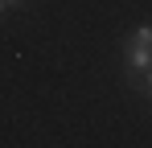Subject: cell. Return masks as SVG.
Here are the masks:
<instances>
[{
  "instance_id": "1",
  "label": "cell",
  "mask_w": 152,
  "mask_h": 148,
  "mask_svg": "<svg viewBox=\"0 0 152 148\" xmlns=\"http://www.w3.org/2000/svg\"><path fill=\"white\" fill-rule=\"evenodd\" d=\"M119 53H124L127 86H132V91H144V78L152 74V25L132 29L124 41H119Z\"/></svg>"
},
{
  "instance_id": "2",
  "label": "cell",
  "mask_w": 152,
  "mask_h": 148,
  "mask_svg": "<svg viewBox=\"0 0 152 148\" xmlns=\"http://www.w3.org/2000/svg\"><path fill=\"white\" fill-rule=\"evenodd\" d=\"M140 95H148V99H152V74L144 78V91H140Z\"/></svg>"
},
{
  "instance_id": "3",
  "label": "cell",
  "mask_w": 152,
  "mask_h": 148,
  "mask_svg": "<svg viewBox=\"0 0 152 148\" xmlns=\"http://www.w3.org/2000/svg\"><path fill=\"white\" fill-rule=\"evenodd\" d=\"M4 4H8V8H17V4H25V0H4Z\"/></svg>"
}]
</instances>
